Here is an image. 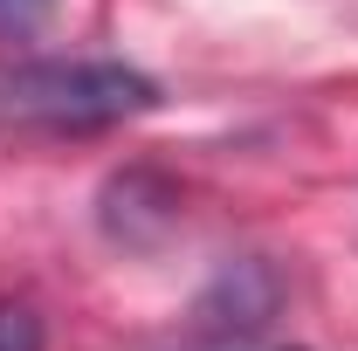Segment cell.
Masks as SVG:
<instances>
[{
	"label": "cell",
	"instance_id": "7a4b0ae2",
	"mask_svg": "<svg viewBox=\"0 0 358 351\" xmlns=\"http://www.w3.org/2000/svg\"><path fill=\"white\" fill-rule=\"evenodd\" d=\"M275 303H282V275L268 262H227L221 275H214V289L193 303V324H186V345H241V338H255L268 317H275Z\"/></svg>",
	"mask_w": 358,
	"mask_h": 351
},
{
	"label": "cell",
	"instance_id": "6da1fadb",
	"mask_svg": "<svg viewBox=\"0 0 358 351\" xmlns=\"http://www.w3.org/2000/svg\"><path fill=\"white\" fill-rule=\"evenodd\" d=\"M152 103H159V83L110 55H42L0 76V117L35 131H103V124L145 117Z\"/></svg>",
	"mask_w": 358,
	"mask_h": 351
},
{
	"label": "cell",
	"instance_id": "3957f363",
	"mask_svg": "<svg viewBox=\"0 0 358 351\" xmlns=\"http://www.w3.org/2000/svg\"><path fill=\"white\" fill-rule=\"evenodd\" d=\"M0 351H42V317L21 296H0Z\"/></svg>",
	"mask_w": 358,
	"mask_h": 351
},
{
	"label": "cell",
	"instance_id": "277c9868",
	"mask_svg": "<svg viewBox=\"0 0 358 351\" xmlns=\"http://www.w3.org/2000/svg\"><path fill=\"white\" fill-rule=\"evenodd\" d=\"M55 0H0V35H35Z\"/></svg>",
	"mask_w": 358,
	"mask_h": 351
}]
</instances>
